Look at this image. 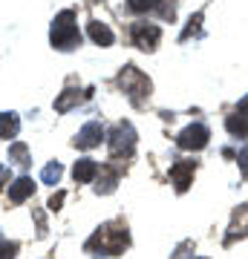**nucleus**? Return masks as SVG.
I'll return each mask as SVG.
<instances>
[{"label": "nucleus", "mask_w": 248, "mask_h": 259, "mask_svg": "<svg viewBox=\"0 0 248 259\" xmlns=\"http://www.w3.org/2000/svg\"><path fill=\"white\" fill-rule=\"evenodd\" d=\"M127 248H130V231L124 222L104 225L84 242V250L92 253V256H119Z\"/></svg>", "instance_id": "1"}, {"label": "nucleus", "mask_w": 248, "mask_h": 259, "mask_svg": "<svg viewBox=\"0 0 248 259\" xmlns=\"http://www.w3.org/2000/svg\"><path fill=\"white\" fill-rule=\"evenodd\" d=\"M49 40H52L55 49H64V52H69V49H75L78 44H81V32H78V26H75V12L73 9H64L55 20H52Z\"/></svg>", "instance_id": "2"}, {"label": "nucleus", "mask_w": 248, "mask_h": 259, "mask_svg": "<svg viewBox=\"0 0 248 259\" xmlns=\"http://www.w3.org/2000/svg\"><path fill=\"white\" fill-rule=\"evenodd\" d=\"M119 87L136 107H141V101H145L147 95H150V90H153L150 78H147L141 69H136V66H124V69H121L119 72Z\"/></svg>", "instance_id": "3"}, {"label": "nucleus", "mask_w": 248, "mask_h": 259, "mask_svg": "<svg viewBox=\"0 0 248 259\" xmlns=\"http://www.w3.org/2000/svg\"><path fill=\"white\" fill-rule=\"evenodd\" d=\"M107 144H110V158H130L133 150H136V130H133V124L119 121L116 130L110 133Z\"/></svg>", "instance_id": "4"}, {"label": "nucleus", "mask_w": 248, "mask_h": 259, "mask_svg": "<svg viewBox=\"0 0 248 259\" xmlns=\"http://www.w3.org/2000/svg\"><path fill=\"white\" fill-rule=\"evenodd\" d=\"M208 139H211V133H208L205 124H191V127H185L179 133L176 144L182 150H202V147H208Z\"/></svg>", "instance_id": "5"}, {"label": "nucleus", "mask_w": 248, "mask_h": 259, "mask_svg": "<svg viewBox=\"0 0 248 259\" xmlns=\"http://www.w3.org/2000/svg\"><path fill=\"white\" fill-rule=\"evenodd\" d=\"M130 37H133V44L138 49H145V52H153L159 44V37H162V29L153 26V23H136V26L130 29Z\"/></svg>", "instance_id": "6"}, {"label": "nucleus", "mask_w": 248, "mask_h": 259, "mask_svg": "<svg viewBox=\"0 0 248 259\" xmlns=\"http://www.w3.org/2000/svg\"><path fill=\"white\" fill-rule=\"evenodd\" d=\"M104 141V127L98 124V121H90V124H84L81 133L75 136V147L78 150H92V147H98Z\"/></svg>", "instance_id": "7"}, {"label": "nucleus", "mask_w": 248, "mask_h": 259, "mask_svg": "<svg viewBox=\"0 0 248 259\" xmlns=\"http://www.w3.org/2000/svg\"><path fill=\"white\" fill-rule=\"evenodd\" d=\"M193 170H196V161H176L170 167V182L176 185V193H185L193 182Z\"/></svg>", "instance_id": "8"}, {"label": "nucleus", "mask_w": 248, "mask_h": 259, "mask_svg": "<svg viewBox=\"0 0 248 259\" xmlns=\"http://www.w3.org/2000/svg\"><path fill=\"white\" fill-rule=\"evenodd\" d=\"M242 236H248V204H239L237 210H234L228 236H225V245H231L234 239H242Z\"/></svg>", "instance_id": "9"}, {"label": "nucleus", "mask_w": 248, "mask_h": 259, "mask_svg": "<svg viewBox=\"0 0 248 259\" xmlns=\"http://www.w3.org/2000/svg\"><path fill=\"white\" fill-rule=\"evenodd\" d=\"M98 173H101V182L95 185V193H98V196H107V193H113V190L119 187L121 170H119V167H113V164H104L101 170H98Z\"/></svg>", "instance_id": "10"}, {"label": "nucleus", "mask_w": 248, "mask_h": 259, "mask_svg": "<svg viewBox=\"0 0 248 259\" xmlns=\"http://www.w3.org/2000/svg\"><path fill=\"white\" fill-rule=\"evenodd\" d=\"M32 193H35V182H32L29 176H20V179H15V182L9 185V202L12 204L26 202Z\"/></svg>", "instance_id": "11"}, {"label": "nucleus", "mask_w": 248, "mask_h": 259, "mask_svg": "<svg viewBox=\"0 0 248 259\" xmlns=\"http://www.w3.org/2000/svg\"><path fill=\"white\" fill-rule=\"evenodd\" d=\"M90 95H92V90H84V93H78V90H64V93L55 98V110L58 112H69L73 107H78L84 98H90Z\"/></svg>", "instance_id": "12"}, {"label": "nucleus", "mask_w": 248, "mask_h": 259, "mask_svg": "<svg viewBox=\"0 0 248 259\" xmlns=\"http://www.w3.org/2000/svg\"><path fill=\"white\" fill-rule=\"evenodd\" d=\"M98 170H101L98 161H92V158H78L75 167H73V176H75V182H95Z\"/></svg>", "instance_id": "13"}, {"label": "nucleus", "mask_w": 248, "mask_h": 259, "mask_svg": "<svg viewBox=\"0 0 248 259\" xmlns=\"http://www.w3.org/2000/svg\"><path fill=\"white\" fill-rule=\"evenodd\" d=\"M87 35L98 44V47H110L113 44V32L110 26H104L101 20H90V26H87Z\"/></svg>", "instance_id": "14"}, {"label": "nucleus", "mask_w": 248, "mask_h": 259, "mask_svg": "<svg viewBox=\"0 0 248 259\" xmlns=\"http://www.w3.org/2000/svg\"><path fill=\"white\" fill-rule=\"evenodd\" d=\"M20 130V118L18 112H0V139H15Z\"/></svg>", "instance_id": "15"}, {"label": "nucleus", "mask_w": 248, "mask_h": 259, "mask_svg": "<svg viewBox=\"0 0 248 259\" xmlns=\"http://www.w3.org/2000/svg\"><path fill=\"white\" fill-rule=\"evenodd\" d=\"M9 161L12 164H18V167H23V170L29 167L32 158H29V147L23 144V141H15V144L9 147Z\"/></svg>", "instance_id": "16"}, {"label": "nucleus", "mask_w": 248, "mask_h": 259, "mask_svg": "<svg viewBox=\"0 0 248 259\" xmlns=\"http://www.w3.org/2000/svg\"><path fill=\"white\" fill-rule=\"evenodd\" d=\"M225 130H228L231 136L248 139V118L245 115H228V118H225Z\"/></svg>", "instance_id": "17"}, {"label": "nucleus", "mask_w": 248, "mask_h": 259, "mask_svg": "<svg viewBox=\"0 0 248 259\" xmlns=\"http://www.w3.org/2000/svg\"><path fill=\"white\" fill-rule=\"evenodd\" d=\"M61 176H64V167L58 164V161H49V164L41 170V182H46V185H55V182H61Z\"/></svg>", "instance_id": "18"}, {"label": "nucleus", "mask_w": 248, "mask_h": 259, "mask_svg": "<svg viewBox=\"0 0 248 259\" xmlns=\"http://www.w3.org/2000/svg\"><path fill=\"white\" fill-rule=\"evenodd\" d=\"M127 6L133 12H150V9H159L162 15H167V9L162 6V0H127Z\"/></svg>", "instance_id": "19"}, {"label": "nucleus", "mask_w": 248, "mask_h": 259, "mask_svg": "<svg viewBox=\"0 0 248 259\" xmlns=\"http://www.w3.org/2000/svg\"><path fill=\"white\" fill-rule=\"evenodd\" d=\"M18 256V242L0 239V259H15Z\"/></svg>", "instance_id": "20"}, {"label": "nucleus", "mask_w": 248, "mask_h": 259, "mask_svg": "<svg viewBox=\"0 0 248 259\" xmlns=\"http://www.w3.org/2000/svg\"><path fill=\"white\" fill-rule=\"evenodd\" d=\"M199 26H202V12H196V15L191 18V23L185 26V32H182V40H188L191 35H196V32H199Z\"/></svg>", "instance_id": "21"}, {"label": "nucleus", "mask_w": 248, "mask_h": 259, "mask_svg": "<svg viewBox=\"0 0 248 259\" xmlns=\"http://www.w3.org/2000/svg\"><path fill=\"white\" fill-rule=\"evenodd\" d=\"M64 199H66V193H64V190H58V193L52 196L49 202H46V204H49V210H61V204H64Z\"/></svg>", "instance_id": "22"}, {"label": "nucleus", "mask_w": 248, "mask_h": 259, "mask_svg": "<svg viewBox=\"0 0 248 259\" xmlns=\"http://www.w3.org/2000/svg\"><path fill=\"white\" fill-rule=\"evenodd\" d=\"M237 158H239V170H242V176L248 179V147H245V150H239V156H237Z\"/></svg>", "instance_id": "23"}, {"label": "nucleus", "mask_w": 248, "mask_h": 259, "mask_svg": "<svg viewBox=\"0 0 248 259\" xmlns=\"http://www.w3.org/2000/svg\"><path fill=\"white\" fill-rule=\"evenodd\" d=\"M237 115H245V118H248V95L237 104Z\"/></svg>", "instance_id": "24"}, {"label": "nucleus", "mask_w": 248, "mask_h": 259, "mask_svg": "<svg viewBox=\"0 0 248 259\" xmlns=\"http://www.w3.org/2000/svg\"><path fill=\"white\" fill-rule=\"evenodd\" d=\"M9 182V167H3L0 164V190H3V185Z\"/></svg>", "instance_id": "25"}, {"label": "nucleus", "mask_w": 248, "mask_h": 259, "mask_svg": "<svg viewBox=\"0 0 248 259\" xmlns=\"http://www.w3.org/2000/svg\"><path fill=\"white\" fill-rule=\"evenodd\" d=\"M196 259H205V256H196Z\"/></svg>", "instance_id": "26"}, {"label": "nucleus", "mask_w": 248, "mask_h": 259, "mask_svg": "<svg viewBox=\"0 0 248 259\" xmlns=\"http://www.w3.org/2000/svg\"><path fill=\"white\" fill-rule=\"evenodd\" d=\"M90 3H95V0H90Z\"/></svg>", "instance_id": "27"}]
</instances>
